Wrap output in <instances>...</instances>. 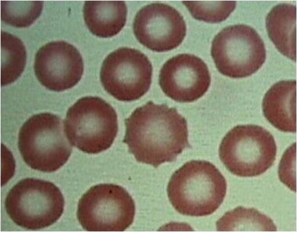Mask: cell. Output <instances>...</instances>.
I'll return each mask as SVG.
<instances>
[{"mask_svg": "<svg viewBox=\"0 0 297 232\" xmlns=\"http://www.w3.org/2000/svg\"><path fill=\"white\" fill-rule=\"evenodd\" d=\"M296 7L293 4L282 3L271 9L265 20L270 39L283 55L296 61Z\"/></svg>", "mask_w": 297, "mask_h": 232, "instance_id": "obj_13", "label": "cell"}, {"mask_svg": "<svg viewBox=\"0 0 297 232\" xmlns=\"http://www.w3.org/2000/svg\"><path fill=\"white\" fill-rule=\"evenodd\" d=\"M64 126L70 144L90 154L109 148L118 130L115 110L105 100L96 96L82 97L70 106Z\"/></svg>", "mask_w": 297, "mask_h": 232, "instance_id": "obj_3", "label": "cell"}, {"mask_svg": "<svg viewBox=\"0 0 297 232\" xmlns=\"http://www.w3.org/2000/svg\"><path fill=\"white\" fill-rule=\"evenodd\" d=\"M195 19L210 23L225 20L234 10L236 1H183Z\"/></svg>", "mask_w": 297, "mask_h": 232, "instance_id": "obj_16", "label": "cell"}, {"mask_svg": "<svg viewBox=\"0 0 297 232\" xmlns=\"http://www.w3.org/2000/svg\"><path fill=\"white\" fill-rule=\"evenodd\" d=\"M134 201L123 187L114 184L94 186L82 196L77 217L83 228L90 231H122L133 221Z\"/></svg>", "mask_w": 297, "mask_h": 232, "instance_id": "obj_6", "label": "cell"}, {"mask_svg": "<svg viewBox=\"0 0 297 232\" xmlns=\"http://www.w3.org/2000/svg\"><path fill=\"white\" fill-rule=\"evenodd\" d=\"M83 13L90 31L97 36L107 38L116 35L124 26L127 8L124 1H86Z\"/></svg>", "mask_w": 297, "mask_h": 232, "instance_id": "obj_12", "label": "cell"}, {"mask_svg": "<svg viewBox=\"0 0 297 232\" xmlns=\"http://www.w3.org/2000/svg\"><path fill=\"white\" fill-rule=\"evenodd\" d=\"M277 147L272 134L256 125L237 126L224 136L220 145V159L227 168L239 176L260 174L273 164Z\"/></svg>", "mask_w": 297, "mask_h": 232, "instance_id": "obj_4", "label": "cell"}, {"mask_svg": "<svg viewBox=\"0 0 297 232\" xmlns=\"http://www.w3.org/2000/svg\"><path fill=\"white\" fill-rule=\"evenodd\" d=\"M43 6L41 1H1V20L15 27H28L39 17Z\"/></svg>", "mask_w": 297, "mask_h": 232, "instance_id": "obj_15", "label": "cell"}, {"mask_svg": "<svg viewBox=\"0 0 297 232\" xmlns=\"http://www.w3.org/2000/svg\"><path fill=\"white\" fill-rule=\"evenodd\" d=\"M296 81L282 80L274 84L262 102L265 117L280 131L296 132Z\"/></svg>", "mask_w": 297, "mask_h": 232, "instance_id": "obj_11", "label": "cell"}, {"mask_svg": "<svg viewBox=\"0 0 297 232\" xmlns=\"http://www.w3.org/2000/svg\"><path fill=\"white\" fill-rule=\"evenodd\" d=\"M123 142L138 162L157 167L189 146L187 122L177 109L149 101L125 120Z\"/></svg>", "mask_w": 297, "mask_h": 232, "instance_id": "obj_1", "label": "cell"}, {"mask_svg": "<svg viewBox=\"0 0 297 232\" xmlns=\"http://www.w3.org/2000/svg\"><path fill=\"white\" fill-rule=\"evenodd\" d=\"M211 55L219 72L234 78L256 72L266 58L264 42L251 27L244 24L228 26L215 37Z\"/></svg>", "mask_w": 297, "mask_h": 232, "instance_id": "obj_5", "label": "cell"}, {"mask_svg": "<svg viewBox=\"0 0 297 232\" xmlns=\"http://www.w3.org/2000/svg\"><path fill=\"white\" fill-rule=\"evenodd\" d=\"M153 67L148 57L135 49L122 47L105 59L100 73L105 90L122 102L136 100L148 91L151 85Z\"/></svg>", "mask_w": 297, "mask_h": 232, "instance_id": "obj_7", "label": "cell"}, {"mask_svg": "<svg viewBox=\"0 0 297 232\" xmlns=\"http://www.w3.org/2000/svg\"><path fill=\"white\" fill-rule=\"evenodd\" d=\"M227 186L225 178L214 165L206 161L193 160L173 174L167 192L170 202L178 213L203 216L213 213L221 205Z\"/></svg>", "mask_w": 297, "mask_h": 232, "instance_id": "obj_2", "label": "cell"}, {"mask_svg": "<svg viewBox=\"0 0 297 232\" xmlns=\"http://www.w3.org/2000/svg\"><path fill=\"white\" fill-rule=\"evenodd\" d=\"M207 66L193 54L182 53L167 61L161 68L159 83L166 95L179 102H190L202 96L210 85Z\"/></svg>", "mask_w": 297, "mask_h": 232, "instance_id": "obj_10", "label": "cell"}, {"mask_svg": "<svg viewBox=\"0 0 297 232\" xmlns=\"http://www.w3.org/2000/svg\"><path fill=\"white\" fill-rule=\"evenodd\" d=\"M133 29L140 44L159 52L178 46L186 31V23L180 12L173 7L161 3H151L141 8L135 16Z\"/></svg>", "mask_w": 297, "mask_h": 232, "instance_id": "obj_8", "label": "cell"}, {"mask_svg": "<svg viewBox=\"0 0 297 232\" xmlns=\"http://www.w3.org/2000/svg\"><path fill=\"white\" fill-rule=\"evenodd\" d=\"M35 75L41 84L56 92L71 88L80 80L84 70L82 55L65 41H53L41 46L35 56Z\"/></svg>", "mask_w": 297, "mask_h": 232, "instance_id": "obj_9", "label": "cell"}, {"mask_svg": "<svg viewBox=\"0 0 297 232\" xmlns=\"http://www.w3.org/2000/svg\"><path fill=\"white\" fill-rule=\"evenodd\" d=\"M1 86L13 83L21 75L26 64L25 46L18 37L8 32H1Z\"/></svg>", "mask_w": 297, "mask_h": 232, "instance_id": "obj_14", "label": "cell"}]
</instances>
